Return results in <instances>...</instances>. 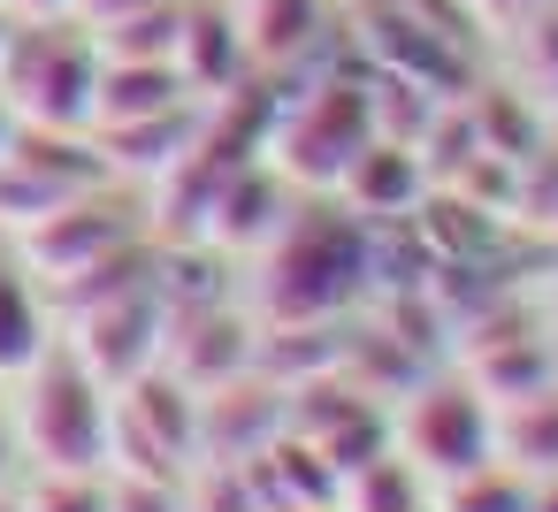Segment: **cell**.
Segmentation results:
<instances>
[{"label": "cell", "instance_id": "cell-6", "mask_svg": "<svg viewBox=\"0 0 558 512\" xmlns=\"http://www.w3.org/2000/svg\"><path fill=\"white\" fill-rule=\"evenodd\" d=\"M16 138H24V115H16V100H9V93H0V161L16 154Z\"/></svg>", "mask_w": 558, "mask_h": 512}, {"label": "cell", "instance_id": "cell-5", "mask_svg": "<svg viewBox=\"0 0 558 512\" xmlns=\"http://www.w3.org/2000/svg\"><path fill=\"white\" fill-rule=\"evenodd\" d=\"M138 9H161V0H77L85 24H116V16H138Z\"/></svg>", "mask_w": 558, "mask_h": 512}, {"label": "cell", "instance_id": "cell-9", "mask_svg": "<svg viewBox=\"0 0 558 512\" xmlns=\"http://www.w3.org/2000/svg\"><path fill=\"white\" fill-rule=\"evenodd\" d=\"M16 24H24V16L9 9V0H0V62H9V47H16Z\"/></svg>", "mask_w": 558, "mask_h": 512}, {"label": "cell", "instance_id": "cell-1", "mask_svg": "<svg viewBox=\"0 0 558 512\" xmlns=\"http://www.w3.org/2000/svg\"><path fill=\"white\" fill-rule=\"evenodd\" d=\"M9 420H16V451L39 474H100L116 459V398L85 352L54 344L47 359H32L16 375Z\"/></svg>", "mask_w": 558, "mask_h": 512}, {"label": "cell", "instance_id": "cell-8", "mask_svg": "<svg viewBox=\"0 0 558 512\" xmlns=\"http://www.w3.org/2000/svg\"><path fill=\"white\" fill-rule=\"evenodd\" d=\"M16 16H77V0H9Z\"/></svg>", "mask_w": 558, "mask_h": 512}, {"label": "cell", "instance_id": "cell-3", "mask_svg": "<svg viewBox=\"0 0 558 512\" xmlns=\"http://www.w3.org/2000/svg\"><path fill=\"white\" fill-rule=\"evenodd\" d=\"M405 459L421 474H444V481L497 459V405L474 382H428L405 405Z\"/></svg>", "mask_w": 558, "mask_h": 512}, {"label": "cell", "instance_id": "cell-4", "mask_svg": "<svg viewBox=\"0 0 558 512\" xmlns=\"http://www.w3.org/2000/svg\"><path fill=\"white\" fill-rule=\"evenodd\" d=\"M54 352V306L24 253V237H0V382H16L32 359Z\"/></svg>", "mask_w": 558, "mask_h": 512}, {"label": "cell", "instance_id": "cell-7", "mask_svg": "<svg viewBox=\"0 0 558 512\" xmlns=\"http://www.w3.org/2000/svg\"><path fill=\"white\" fill-rule=\"evenodd\" d=\"M16 459H24V451H16V420H9V405H0V481L16 474Z\"/></svg>", "mask_w": 558, "mask_h": 512}, {"label": "cell", "instance_id": "cell-2", "mask_svg": "<svg viewBox=\"0 0 558 512\" xmlns=\"http://www.w3.org/2000/svg\"><path fill=\"white\" fill-rule=\"evenodd\" d=\"M0 93L32 131H93L100 100V39L85 16H24L0 62Z\"/></svg>", "mask_w": 558, "mask_h": 512}]
</instances>
